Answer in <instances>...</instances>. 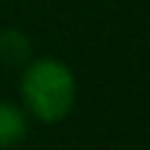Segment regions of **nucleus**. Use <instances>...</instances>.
<instances>
[{
	"mask_svg": "<svg viewBox=\"0 0 150 150\" xmlns=\"http://www.w3.org/2000/svg\"><path fill=\"white\" fill-rule=\"evenodd\" d=\"M24 108L45 124L63 121L76 100V76L61 58L29 61L21 71Z\"/></svg>",
	"mask_w": 150,
	"mask_h": 150,
	"instance_id": "1",
	"label": "nucleus"
},
{
	"mask_svg": "<svg viewBox=\"0 0 150 150\" xmlns=\"http://www.w3.org/2000/svg\"><path fill=\"white\" fill-rule=\"evenodd\" d=\"M26 137V116L16 103L0 100V150L18 145Z\"/></svg>",
	"mask_w": 150,
	"mask_h": 150,
	"instance_id": "3",
	"label": "nucleus"
},
{
	"mask_svg": "<svg viewBox=\"0 0 150 150\" xmlns=\"http://www.w3.org/2000/svg\"><path fill=\"white\" fill-rule=\"evenodd\" d=\"M32 58V42L18 29H0V63L11 69H24Z\"/></svg>",
	"mask_w": 150,
	"mask_h": 150,
	"instance_id": "2",
	"label": "nucleus"
}]
</instances>
